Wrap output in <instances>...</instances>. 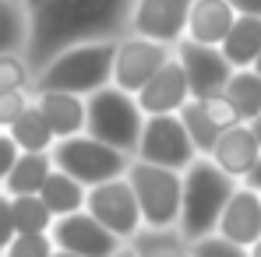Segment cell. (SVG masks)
<instances>
[{
    "mask_svg": "<svg viewBox=\"0 0 261 257\" xmlns=\"http://www.w3.org/2000/svg\"><path fill=\"white\" fill-rule=\"evenodd\" d=\"M117 43H85L64 49L43 74L32 81L36 92H67V95H95L113 85Z\"/></svg>",
    "mask_w": 261,
    "mask_h": 257,
    "instance_id": "3957f363",
    "label": "cell"
},
{
    "mask_svg": "<svg viewBox=\"0 0 261 257\" xmlns=\"http://www.w3.org/2000/svg\"><path fill=\"white\" fill-rule=\"evenodd\" d=\"M39 197L46 201V208L53 212V218H67V215L85 212L88 187H82V183H78L74 176H67V173L53 169L49 180H46V187L39 190Z\"/></svg>",
    "mask_w": 261,
    "mask_h": 257,
    "instance_id": "ffe728a7",
    "label": "cell"
},
{
    "mask_svg": "<svg viewBox=\"0 0 261 257\" xmlns=\"http://www.w3.org/2000/svg\"><path fill=\"white\" fill-rule=\"evenodd\" d=\"M57 254V247H53V240H49V233L46 236H18L4 257H53Z\"/></svg>",
    "mask_w": 261,
    "mask_h": 257,
    "instance_id": "f1b7e54d",
    "label": "cell"
},
{
    "mask_svg": "<svg viewBox=\"0 0 261 257\" xmlns=\"http://www.w3.org/2000/svg\"><path fill=\"white\" fill-rule=\"evenodd\" d=\"M176 60L191 81V95L194 99H208V95H222L229 78H233V64L222 56L219 46H201V43H184L176 46Z\"/></svg>",
    "mask_w": 261,
    "mask_h": 257,
    "instance_id": "7c38bea8",
    "label": "cell"
},
{
    "mask_svg": "<svg viewBox=\"0 0 261 257\" xmlns=\"http://www.w3.org/2000/svg\"><path fill=\"white\" fill-rule=\"evenodd\" d=\"M29 14L25 64L32 81L71 46L120 43L130 36V11L138 0H21Z\"/></svg>",
    "mask_w": 261,
    "mask_h": 257,
    "instance_id": "6da1fadb",
    "label": "cell"
},
{
    "mask_svg": "<svg viewBox=\"0 0 261 257\" xmlns=\"http://www.w3.org/2000/svg\"><path fill=\"white\" fill-rule=\"evenodd\" d=\"M36 99H29V88H14V92H0V127L7 130Z\"/></svg>",
    "mask_w": 261,
    "mask_h": 257,
    "instance_id": "f546056e",
    "label": "cell"
},
{
    "mask_svg": "<svg viewBox=\"0 0 261 257\" xmlns=\"http://www.w3.org/2000/svg\"><path fill=\"white\" fill-rule=\"evenodd\" d=\"M18 159H21V148L14 145V137L7 130H0V183L11 176V169L18 166Z\"/></svg>",
    "mask_w": 261,
    "mask_h": 257,
    "instance_id": "d6a6232c",
    "label": "cell"
},
{
    "mask_svg": "<svg viewBox=\"0 0 261 257\" xmlns=\"http://www.w3.org/2000/svg\"><path fill=\"white\" fill-rule=\"evenodd\" d=\"M32 85V71L25 64V56H0V92H14V88H29Z\"/></svg>",
    "mask_w": 261,
    "mask_h": 257,
    "instance_id": "4316f807",
    "label": "cell"
},
{
    "mask_svg": "<svg viewBox=\"0 0 261 257\" xmlns=\"http://www.w3.org/2000/svg\"><path fill=\"white\" fill-rule=\"evenodd\" d=\"M113 257H138V254H134V247H130V243H127L124 250H117V254H113Z\"/></svg>",
    "mask_w": 261,
    "mask_h": 257,
    "instance_id": "d590c367",
    "label": "cell"
},
{
    "mask_svg": "<svg viewBox=\"0 0 261 257\" xmlns=\"http://www.w3.org/2000/svg\"><path fill=\"white\" fill-rule=\"evenodd\" d=\"M247 254H251V257H261V240L254 243V247H251V250H247Z\"/></svg>",
    "mask_w": 261,
    "mask_h": 257,
    "instance_id": "74e56055",
    "label": "cell"
},
{
    "mask_svg": "<svg viewBox=\"0 0 261 257\" xmlns=\"http://www.w3.org/2000/svg\"><path fill=\"white\" fill-rule=\"evenodd\" d=\"M237 180L226 176L208 155H198L184 169V208H180V236L187 243L216 236L219 218L226 212L229 197L237 194Z\"/></svg>",
    "mask_w": 261,
    "mask_h": 257,
    "instance_id": "7a4b0ae2",
    "label": "cell"
},
{
    "mask_svg": "<svg viewBox=\"0 0 261 257\" xmlns=\"http://www.w3.org/2000/svg\"><path fill=\"white\" fill-rule=\"evenodd\" d=\"M191 7L194 0H138L130 11V36L176 49L187 39Z\"/></svg>",
    "mask_w": 261,
    "mask_h": 257,
    "instance_id": "9c48e42d",
    "label": "cell"
},
{
    "mask_svg": "<svg viewBox=\"0 0 261 257\" xmlns=\"http://www.w3.org/2000/svg\"><path fill=\"white\" fill-rule=\"evenodd\" d=\"M127 183L138 194L145 229H176L180 225V208H184V173L148 166L134 159L127 169Z\"/></svg>",
    "mask_w": 261,
    "mask_h": 257,
    "instance_id": "8992f818",
    "label": "cell"
},
{
    "mask_svg": "<svg viewBox=\"0 0 261 257\" xmlns=\"http://www.w3.org/2000/svg\"><path fill=\"white\" fill-rule=\"evenodd\" d=\"M85 212L92 215L95 222H102L120 243H134V236L145 229L141 205H138V194H134V187L127 183V176L92 187V190H88Z\"/></svg>",
    "mask_w": 261,
    "mask_h": 257,
    "instance_id": "ba28073f",
    "label": "cell"
},
{
    "mask_svg": "<svg viewBox=\"0 0 261 257\" xmlns=\"http://www.w3.org/2000/svg\"><path fill=\"white\" fill-rule=\"evenodd\" d=\"M191 257H251L244 247H237V243H229V240H222V236H205V240H194L191 243Z\"/></svg>",
    "mask_w": 261,
    "mask_h": 257,
    "instance_id": "83f0119b",
    "label": "cell"
},
{
    "mask_svg": "<svg viewBox=\"0 0 261 257\" xmlns=\"http://www.w3.org/2000/svg\"><path fill=\"white\" fill-rule=\"evenodd\" d=\"M130 247L138 257H191V243L180 229H141Z\"/></svg>",
    "mask_w": 261,
    "mask_h": 257,
    "instance_id": "603a6c76",
    "label": "cell"
},
{
    "mask_svg": "<svg viewBox=\"0 0 261 257\" xmlns=\"http://www.w3.org/2000/svg\"><path fill=\"white\" fill-rule=\"evenodd\" d=\"M222 240L251 250L254 243L261 240V194L251 190V187H237V194L229 197L226 212L219 218V229H216Z\"/></svg>",
    "mask_w": 261,
    "mask_h": 257,
    "instance_id": "5bb4252c",
    "label": "cell"
},
{
    "mask_svg": "<svg viewBox=\"0 0 261 257\" xmlns=\"http://www.w3.org/2000/svg\"><path fill=\"white\" fill-rule=\"evenodd\" d=\"M176 56V49L163 43H152V39H138V36H127L117 43V64H113V85L120 92H130L138 95L141 88L148 85L170 60Z\"/></svg>",
    "mask_w": 261,
    "mask_h": 257,
    "instance_id": "30bf717a",
    "label": "cell"
},
{
    "mask_svg": "<svg viewBox=\"0 0 261 257\" xmlns=\"http://www.w3.org/2000/svg\"><path fill=\"white\" fill-rule=\"evenodd\" d=\"M251 130H254V137H258V145H261V117L254 120V124H251Z\"/></svg>",
    "mask_w": 261,
    "mask_h": 257,
    "instance_id": "8d00e7d4",
    "label": "cell"
},
{
    "mask_svg": "<svg viewBox=\"0 0 261 257\" xmlns=\"http://www.w3.org/2000/svg\"><path fill=\"white\" fill-rule=\"evenodd\" d=\"M29 46V14L21 0H0V56Z\"/></svg>",
    "mask_w": 261,
    "mask_h": 257,
    "instance_id": "d4e9b609",
    "label": "cell"
},
{
    "mask_svg": "<svg viewBox=\"0 0 261 257\" xmlns=\"http://www.w3.org/2000/svg\"><path fill=\"white\" fill-rule=\"evenodd\" d=\"M49 240L57 250H67L74 257H113L117 250H124L127 243H120L102 222H95L88 212L57 218L49 229Z\"/></svg>",
    "mask_w": 261,
    "mask_h": 257,
    "instance_id": "8fae6325",
    "label": "cell"
},
{
    "mask_svg": "<svg viewBox=\"0 0 261 257\" xmlns=\"http://www.w3.org/2000/svg\"><path fill=\"white\" fill-rule=\"evenodd\" d=\"M198 102H201V109L208 113V120H212L219 130H229V127L240 124V117H237V109L229 106L226 95H208V99H198Z\"/></svg>",
    "mask_w": 261,
    "mask_h": 257,
    "instance_id": "4dcf8cb0",
    "label": "cell"
},
{
    "mask_svg": "<svg viewBox=\"0 0 261 257\" xmlns=\"http://www.w3.org/2000/svg\"><path fill=\"white\" fill-rule=\"evenodd\" d=\"M11 208H14V225H18V236H46L53 229V212L46 208V201L39 194H25V197H11Z\"/></svg>",
    "mask_w": 261,
    "mask_h": 257,
    "instance_id": "cb8c5ba5",
    "label": "cell"
},
{
    "mask_svg": "<svg viewBox=\"0 0 261 257\" xmlns=\"http://www.w3.org/2000/svg\"><path fill=\"white\" fill-rule=\"evenodd\" d=\"M57 169L49 152H21L18 166L11 169V176L4 180L7 197H25V194H39L49 180V173Z\"/></svg>",
    "mask_w": 261,
    "mask_h": 257,
    "instance_id": "ac0fdd59",
    "label": "cell"
},
{
    "mask_svg": "<svg viewBox=\"0 0 261 257\" xmlns=\"http://www.w3.org/2000/svg\"><path fill=\"white\" fill-rule=\"evenodd\" d=\"M49 159H53V166H57L60 173L74 176V180H78L82 187H88V190L99 187V183H110V180L127 176L130 162H134L130 155L110 148V145H102V141H95V137H88V134L57 141L53 152H49Z\"/></svg>",
    "mask_w": 261,
    "mask_h": 257,
    "instance_id": "5b68a950",
    "label": "cell"
},
{
    "mask_svg": "<svg viewBox=\"0 0 261 257\" xmlns=\"http://www.w3.org/2000/svg\"><path fill=\"white\" fill-rule=\"evenodd\" d=\"M53 257H74V254H67V250H57V254H53Z\"/></svg>",
    "mask_w": 261,
    "mask_h": 257,
    "instance_id": "f35d334b",
    "label": "cell"
},
{
    "mask_svg": "<svg viewBox=\"0 0 261 257\" xmlns=\"http://www.w3.org/2000/svg\"><path fill=\"white\" fill-rule=\"evenodd\" d=\"M191 99H194V95H191V81H187V74H184V67H180L176 56L138 92V106H141L145 117H170V113H180Z\"/></svg>",
    "mask_w": 261,
    "mask_h": 257,
    "instance_id": "4fadbf2b",
    "label": "cell"
},
{
    "mask_svg": "<svg viewBox=\"0 0 261 257\" xmlns=\"http://www.w3.org/2000/svg\"><path fill=\"white\" fill-rule=\"evenodd\" d=\"M237 11L226 0H194L191 7V21H187V39L201 46H222L226 36L237 25Z\"/></svg>",
    "mask_w": 261,
    "mask_h": 257,
    "instance_id": "e0dca14e",
    "label": "cell"
},
{
    "mask_svg": "<svg viewBox=\"0 0 261 257\" xmlns=\"http://www.w3.org/2000/svg\"><path fill=\"white\" fill-rule=\"evenodd\" d=\"M36 106L46 117L49 130L57 134V141L64 137H78L88 127V102L82 95H67V92H36Z\"/></svg>",
    "mask_w": 261,
    "mask_h": 257,
    "instance_id": "2e32d148",
    "label": "cell"
},
{
    "mask_svg": "<svg viewBox=\"0 0 261 257\" xmlns=\"http://www.w3.org/2000/svg\"><path fill=\"white\" fill-rule=\"evenodd\" d=\"M85 102H88V127H85L88 137H95V141L134 159L138 145H141V130H145V113L138 106V95L110 85L95 95H88Z\"/></svg>",
    "mask_w": 261,
    "mask_h": 257,
    "instance_id": "277c9868",
    "label": "cell"
},
{
    "mask_svg": "<svg viewBox=\"0 0 261 257\" xmlns=\"http://www.w3.org/2000/svg\"><path fill=\"white\" fill-rule=\"evenodd\" d=\"M240 18H261V0H226Z\"/></svg>",
    "mask_w": 261,
    "mask_h": 257,
    "instance_id": "836d02e7",
    "label": "cell"
},
{
    "mask_svg": "<svg viewBox=\"0 0 261 257\" xmlns=\"http://www.w3.org/2000/svg\"><path fill=\"white\" fill-rule=\"evenodd\" d=\"M244 187H251V190H258V194H261V159H258V166L251 169V176L244 180Z\"/></svg>",
    "mask_w": 261,
    "mask_h": 257,
    "instance_id": "e575fe53",
    "label": "cell"
},
{
    "mask_svg": "<svg viewBox=\"0 0 261 257\" xmlns=\"http://www.w3.org/2000/svg\"><path fill=\"white\" fill-rule=\"evenodd\" d=\"M134 159H141L148 166H163V169L184 173L198 159V148H194L191 134H187L184 120L176 113H170V117H145L141 145H138Z\"/></svg>",
    "mask_w": 261,
    "mask_h": 257,
    "instance_id": "52a82bcc",
    "label": "cell"
},
{
    "mask_svg": "<svg viewBox=\"0 0 261 257\" xmlns=\"http://www.w3.org/2000/svg\"><path fill=\"white\" fill-rule=\"evenodd\" d=\"M222 95L237 109L240 124H254L261 117V74L258 71H233V78H229Z\"/></svg>",
    "mask_w": 261,
    "mask_h": 257,
    "instance_id": "7402d4cb",
    "label": "cell"
},
{
    "mask_svg": "<svg viewBox=\"0 0 261 257\" xmlns=\"http://www.w3.org/2000/svg\"><path fill=\"white\" fill-rule=\"evenodd\" d=\"M176 117L184 120V127H187V134H191V141H194L198 155H212V152H216V141H219V134H222V130L208 120V113L201 109V102H198V99H191Z\"/></svg>",
    "mask_w": 261,
    "mask_h": 257,
    "instance_id": "484cf974",
    "label": "cell"
},
{
    "mask_svg": "<svg viewBox=\"0 0 261 257\" xmlns=\"http://www.w3.org/2000/svg\"><path fill=\"white\" fill-rule=\"evenodd\" d=\"M208 159L226 176H233L237 183H244L261 159V145H258V137H254V130H251V124H237V127L222 130L216 141V152Z\"/></svg>",
    "mask_w": 261,
    "mask_h": 257,
    "instance_id": "9a60e30c",
    "label": "cell"
},
{
    "mask_svg": "<svg viewBox=\"0 0 261 257\" xmlns=\"http://www.w3.org/2000/svg\"><path fill=\"white\" fill-rule=\"evenodd\" d=\"M7 134L14 137V145L21 152H53V145H57V134L49 130V124H46V117L39 113L36 102L7 127Z\"/></svg>",
    "mask_w": 261,
    "mask_h": 257,
    "instance_id": "44dd1931",
    "label": "cell"
},
{
    "mask_svg": "<svg viewBox=\"0 0 261 257\" xmlns=\"http://www.w3.org/2000/svg\"><path fill=\"white\" fill-rule=\"evenodd\" d=\"M219 49L233 64V71H251L261 56V18H237L233 32Z\"/></svg>",
    "mask_w": 261,
    "mask_h": 257,
    "instance_id": "d6986e66",
    "label": "cell"
},
{
    "mask_svg": "<svg viewBox=\"0 0 261 257\" xmlns=\"http://www.w3.org/2000/svg\"><path fill=\"white\" fill-rule=\"evenodd\" d=\"M251 71H258V74H261V56H258V64H254V67H251Z\"/></svg>",
    "mask_w": 261,
    "mask_h": 257,
    "instance_id": "ab89813d",
    "label": "cell"
},
{
    "mask_svg": "<svg viewBox=\"0 0 261 257\" xmlns=\"http://www.w3.org/2000/svg\"><path fill=\"white\" fill-rule=\"evenodd\" d=\"M18 240V225H14V208H11V197L0 194V254Z\"/></svg>",
    "mask_w": 261,
    "mask_h": 257,
    "instance_id": "1f68e13d",
    "label": "cell"
}]
</instances>
